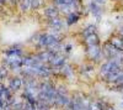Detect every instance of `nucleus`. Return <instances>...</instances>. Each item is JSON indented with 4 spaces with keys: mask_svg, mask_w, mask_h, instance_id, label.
Instances as JSON below:
<instances>
[{
    "mask_svg": "<svg viewBox=\"0 0 123 110\" xmlns=\"http://www.w3.org/2000/svg\"><path fill=\"white\" fill-rule=\"evenodd\" d=\"M21 84H22L21 79H20V78H14L11 81V83H10V87H11L12 90H17V89H20Z\"/></svg>",
    "mask_w": 123,
    "mask_h": 110,
    "instance_id": "f257e3e1",
    "label": "nucleus"
},
{
    "mask_svg": "<svg viewBox=\"0 0 123 110\" xmlns=\"http://www.w3.org/2000/svg\"><path fill=\"white\" fill-rule=\"evenodd\" d=\"M6 77V69H0V81L5 79Z\"/></svg>",
    "mask_w": 123,
    "mask_h": 110,
    "instance_id": "f03ea898",
    "label": "nucleus"
},
{
    "mask_svg": "<svg viewBox=\"0 0 123 110\" xmlns=\"http://www.w3.org/2000/svg\"><path fill=\"white\" fill-rule=\"evenodd\" d=\"M1 109H3V102L0 100V110H1Z\"/></svg>",
    "mask_w": 123,
    "mask_h": 110,
    "instance_id": "7ed1b4c3",
    "label": "nucleus"
}]
</instances>
